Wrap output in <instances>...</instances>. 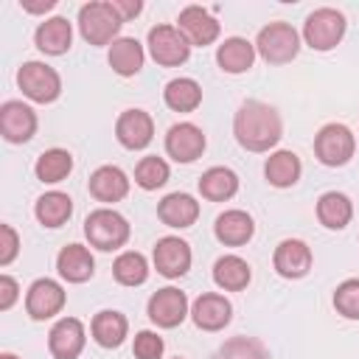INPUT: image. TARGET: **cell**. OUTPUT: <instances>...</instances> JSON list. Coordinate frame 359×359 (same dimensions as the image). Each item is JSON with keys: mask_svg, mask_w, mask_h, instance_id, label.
I'll use <instances>...</instances> for the list:
<instances>
[{"mask_svg": "<svg viewBox=\"0 0 359 359\" xmlns=\"http://www.w3.org/2000/svg\"><path fill=\"white\" fill-rule=\"evenodd\" d=\"M233 135L247 151H269L283 137V121L275 107L250 98L233 115Z\"/></svg>", "mask_w": 359, "mask_h": 359, "instance_id": "obj_1", "label": "cell"}, {"mask_svg": "<svg viewBox=\"0 0 359 359\" xmlns=\"http://www.w3.org/2000/svg\"><path fill=\"white\" fill-rule=\"evenodd\" d=\"M84 236L90 247L101 252H112L129 241V222L112 208H98L84 219Z\"/></svg>", "mask_w": 359, "mask_h": 359, "instance_id": "obj_2", "label": "cell"}, {"mask_svg": "<svg viewBox=\"0 0 359 359\" xmlns=\"http://www.w3.org/2000/svg\"><path fill=\"white\" fill-rule=\"evenodd\" d=\"M121 25L123 20L115 14L112 3L93 0L79 8V31L90 45H112L121 34Z\"/></svg>", "mask_w": 359, "mask_h": 359, "instance_id": "obj_3", "label": "cell"}, {"mask_svg": "<svg viewBox=\"0 0 359 359\" xmlns=\"http://www.w3.org/2000/svg\"><path fill=\"white\" fill-rule=\"evenodd\" d=\"M345 28H348L345 14L331 8V6H323V8H314L306 17V22H303V42L311 50L325 53V50H334L342 42Z\"/></svg>", "mask_w": 359, "mask_h": 359, "instance_id": "obj_4", "label": "cell"}, {"mask_svg": "<svg viewBox=\"0 0 359 359\" xmlns=\"http://www.w3.org/2000/svg\"><path fill=\"white\" fill-rule=\"evenodd\" d=\"M300 50V34L289 22H269L255 36V53L269 65H286Z\"/></svg>", "mask_w": 359, "mask_h": 359, "instance_id": "obj_5", "label": "cell"}, {"mask_svg": "<svg viewBox=\"0 0 359 359\" xmlns=\"http://www.w3.org/2000/svg\"><path fill=\"white\" fill-rule=\"evenodd\" d=\"M17 87L34 104H53L62 95V76L45 62H22L17 70Z\"/></svg>", "mask_w": 359, "mask_h": 359, "instance_id": "obj_6", "label": "cell"}, {"mask_svg": "<svg viewBox=\"0 0 359 359\" xmlns=\"http://www.w3.org/2000/svg\"><path fill=\"white\" fill-rule=\"evenodd\" d=\"M356 151V137L345 123H325L314 135V154L323 165L339 168L345 165Z\"/></svg>", "mask_w": 359, "mask_h": 359, "instance_id": "obj_7", "label": "cell"}, {"mask_svg": "<svg viewBox=\"0 0 359 359\" xmlns=\"http://www.w3.org/2000/svg\"><path fill=\"white\" fill-rule=\"evenodd\" d=\"M146 45H149L151 59L163 67H180L191 56V42L182 36L177 25H154L149 31Z\"/></svg>", "mask_w": 359, "mask_h": 359, "instance_id": "obj_8", "label": "cell"}, {"mask_svg": "<svg viewBox=\"0 0 359 359\" xmlns=\"http://www.w3.org/2000/svg\"><path fill=\"white\" fill-rule=\"evenodd\" d=\"M146 314H149V320H151L157 328H177V325H182V320L191 314L188 294H185L182 289H177V286H163V289H157V292L149 297Z\"/></svg>", "mask_w": 359, "mask_h": 359, "instance_id": "obj_9", "label": "cell"}, {"mask_svg": "<svg viewBox=\"0 0 359 359\" xmlns=\"http://www.w3.org/2000/svg\"><path fill=\"white\" fill-rule=\"evenodd\" d=\"M151 261H154V269L163 278H168V280L182 278L191 269V261H194L191 244L180 236H163V238H157V244L151 250Z\"/></svg>", "mask_w": 359, "mask_h": 359, "instance_id": "obj_10", "label": "cell"}, {"mask_svg": "<svg viewBox=\"0 0 359 359\" xmlns=\"http://www.w3.org/2000/svg\"><path fill=\"white\" fill-rule=\"evenodd\" d=\"M65 289L53 278H36L25 292V311L31 320H50L65 309Z\"/></svg>", "mask_w": 359, "mask_h": 359, "instance_id": "obj_11", "label": "cell"}, {"mask_svg": "<svg viewBox=\"0 0 359 359\" xmlns=\"http://www.w3.org/2000/svg\"><path fill=\"white\" fill-rule=\"evenodd\" d=\"M205 146V132L191 121H180L165 132V154L177 163H194L196 157H202Z\"/></svg>", "mask_w": 359, "mask_h": 359, "instance_id": "obj_12", "label": "cell"}, {"mask_svg": "<svg viewBox=\"0 0 359 359\" xmlns=\"http://www.w3.org/2000/svg\"><path fill=\"white\" fill-rule=\"evenodd\" d=\"M84 342H87V331L79 317H62L48 331V351L53 359H79Z\"/></svg>", "mask_w": 359, "mask_h": 359, "instance_id": "obj_13", "label": "cell"}, {"mask_svg": "<svg viewBox=\"0 0 359 359\" xmlns=\"http://www.w3.org/2000/svg\"><path fill=\"white\" fill-rule=\"evenodd\" d=\"M115 137L123 149L129 151H140L151 143L154 137V121L146 109H123L115 121Z\"/></svg>", "mask_w": 359, "mask_h": 359, "instance_id": "obj_14", "label": "cell"}, {"mask_svg": "<svg viewBox=\"0 0 359 359\" xmlns=\"http://www.w3.org/2000/svg\"><path fill=\"white\" fill-rule=\"evenodd\" d=\"M311 247L300 238H283L278 247H275V255H272V266L280 278L286 280H297V278H306L309 269H311Z\"/></svg>", "mask_w": 359, "mask_h": 359, "instance_id": "obj_15", "label": "cell"}, {"mask_svg": "<svg viewBox=\"0 0 359 359\" xmlns=\"http://www.w3.org/2000/svg\"><path fill=\"white\" fill-rule=\"evenodd\" d=\"M0 135L8 143H28L36 135V112L22 101H3V107H0Z\"/></svg>", "mask_w": 359, "mask_h": 359, "instance_id": "obj_16", "label": "cell"}, {"mask_svg": "<svg viewBox=\"0 0 359 359\" xmlns=\"http://www.w3.org/2000/svg\"><path fill=\"white\" fill-rule=\"evenodd\" d=\"M191 320L202 331H222L233 320V303L219 292H205L191 303Z\"/></svg>", "mask_w": 359, "mask_h": 359, "instance_id": "obj_17", "label": "cell"}, {"mask_svg": "<svg viewBox=\"0 0 359 359\" xmlns=\"http://www.w3.org/2000/svg\"><path fill=\"white\" fill-rule=\"evenodd\" d=\"M177 28L191 42V48H205V45L216 42V36H219L216 17L202 6H185L177 17Z\"/></svg>", "mask_w": 359, "mask_h": 359, "instance_id": "obj_18", "label": "cell"}, {"mask_svg": "<svg viewBox=\"0 0 359 359\" xmlns=\"http://www.w3.org/2000/svg\"><path fill=\"white\" fill-rule=\"evenodd\" d=\"M87 188H90V196L93 199H98L104 205H112V202H121L129 194V177L118 165H98L90 174Z\"/></svg>", "mask_w": 359, "mask_h": 359, "instance_id": "obj_19", "label": "cell"}, {"mask_svg": "<svg viewBox=\"0 0 359 359\" xmlns=\"http://www.w3.org/2000/svg\"><path fill=\"white\" fill-rule=\"evenodd\" d=\"M157 219L165 224V227H174V230H185L191 227L196 219H199V202L185 194V191H174L168 196L160 199L157 205Z\"/></svg>", "mask_w": 359, "mask_h": 359, "instance_id": "obj_20", "label": "cell"}, {"mask_svg": "<svg viewBox=\"0 0 359 359\" xmlns=\"http://www.w3.org/2000/svg\"><path fill=\"white\" fill-rule=\"evenodd\" d=\"M34 42L45 56H62L73 45V25L67 22V17H48L36 25Z\"/></svg>", "mask_w": 359, "mask_h": 359, "instance_id": "obj_21", "label": "cell"}, {"mask_svg": "<svg viewBox=\"0 0 359 359\" xmlns=\"http://www.w3.org/2000/svg\"><path fill=\"white\" fill-rule=\"evenodd\" d=\"M213 236L224 244V247H241L247 244L252 236H255V222L247 210H224L216 216V224H213Z\"/></svg>", "mask_w": 359, "mask_h": 359, "instance_id": "obj_22", "label": "cell"}, {"mask_svg": "<svg viewBox=\"0 0 359 359\" xmlns=\"http://www.w3.org/2000/svg\"><path fill=\"white\" fill-rule=\"evenodd\" d=\"M56 269L67 283H84L95 272V258L84 244H67L56 255Z\"/></svg>", "mask_w": 359, "mask_h": 359, "instance_id": "obj_23", "label": "cell"}, {"mask_svg": "<svg viewBox=\"0 0 359 359\" xmlns=\"http://www.w3.org/2000/svg\"><path fill=\"white\" fill-rule=\"evenodd\" d=\"M216 62L224 73L230 76H238V73H247L255 62V45L247 42L244 36H227L219 48H216Z\"/></svg>", "mask_w": 359, "mask_h": 359, "instance_id": "obj_24", "label": "cell"}, {"mask_svg": "<svg viewBox=\"0 0 359 359\" xmlns=\"http://www.w3.org/2000/svg\"><path fill=\"white\" fill-rule=\"evenodd\" d=\"M107 59H109V67H112L118 76L129 79V76L140 73V67H143V62H146V50H143V45H140L135 36H118V39L109 45Z\"/></svg>", "mask_w": 359, "mask_h": 359, "instance_id": "obj_25", "label": "cell"}, {"mask_svg": "<svg viewBox=\"0 0 359 359\" xmlns=\"http://www.w3.org/2000/svg\"><path fill=\"white\" fill-rule=\"evenodd\" d=\"M300 174H303V163H300V157H297L294 151H289V149L272 151V154L266 157V163H264V177H266V182L275 185V188H292V185L300 180Z\"/></svg>", "mask_w": 359, "mask_h": 359, "instance_id": "obj_26", "label": "cell"}, {"mask_svg": "<svg viewBox=\"0 0 359 359\" xmlns=\"http://www.w3.org/2000/svg\"><path fill=\"white\" fill-rule=\"evenodd\" d=\"M90 334L101 348H121L129 334V320L115 309H104L93 317Z\"/></svg>", "mask_w": 359, "mask_h": 359, "instance_id": "obj_27", "label": "cell"}, {"mask_svg": "<svg viewBox=\"0 0 359 359\" xmlns=\"http://www.w3.org/2000/svg\"><path fill=\"white\" fill-rule=\"evenodd\" d=\"M199 194L208 202H227L238 194V174L227 165H210L199 177Z\"/></svg>", "mask_w": 359, "mask_h": 359, "instance_id": "obj_28", "label": "cell"}, {"mask_svg": "<svg viewBox=\"0 0 359 359\" xmlns=\"http://www.w3.org/2000/svg\"><path fill=\"white\" fill-rule=\"evenodd\" d=\"M351 216H353V202L342 191H325L317 199V219L323 227L342 230V227H348Z\"/></svg>", "mask_w": 359, "mask_h": 359, "instance_id": "obj_29", "label": "cell"}, {"mask_svg": "<svg viewBox=\"0 0 359 359\" xmlns=\"http://www.w3.org/2000/svg\"><path fill=\"white\" fill-rule=\"evenodd\" d=\"M250 278H252L250 264L241 255H222L213 264V283L219 289H224V292H241V289H247Z\"/></svg>", "mask_w": 359, "mask_h": 359, "instance_id": "obj_30", "label": "cell"}, {"mask_svg": "<svg viewBox=\"0 0 359 359\" xmlns=\"http://www.w3.org/2000/svg\"><path fill=\"white\" fill-rule=\"evenodd\" d=\"M73 213V199L62 191H48L36 199L34 205V216L42 227H62Z\"/></svg>", "mask_w": 359, "mask_h": 359, "instance_id": "obj_31", "label": "cell"}, {"mask_svg": "<svg viewBox=\"0 0 359 359\" xmlns=\"http://www.w3.org/2000/svg\"><path fill=\"white\" fill-rule=\"evenodd\" d=\"M163 101L174 112H194L202 104V87L188 76L171 79L165 84V90H163Z\"/></svg>", "mask_w": 359, "mask_h": 359, "instance_id": "obj_32", "label": "cell"}, {"mask_svg": "<svg viewBox=\"0 0 359 359\" xmlns=\"http://www.w3.org/2000/svg\"><path fill=\"white\" fill-rule=\"evenodd\" d=\"M70 171H73V157L67 149H48L36 157V165H34L36 180L45 185H56V182L67 180Z\"/></svg>", "mask_w": 359, "mask_h": 359, "instance_id": "obj_33", "label": "cell"}, {"mask_svg": "<svg viewBox=\"0 0 359 359\" xmlns=\"http://www.w3.org/2000/svg\"><path fill=\"white\" fill-rule=\"evenodd\" d=\"M112 275L121 286H143L146 278H149V261L143 252L137 250H126L115 258L112 264Z\"/></svg>", "mask_w": 359, "mask_h": 359, "instance_id": "obj_34", "label": "cell"}, {"mask_svg": "<svg viewBox=\"0 0 359 359\" xmlns=\"http://www.w3.org/2000/svg\"><path fill=\"white\" fill-rule=\"evenodd\" d=\"M168 177H171V168H168V163H165L163 157H157V154H146V157H140V163L135 165V182H137L143 191H157V188H163V185L168 182Z\"/></svg>", "mask_w": 359, "mask_h": 359, "instance_id": "obj_35", "label": "cell"}, {"mask_svg": "<svg viewBox=\"0 0 359 359\" xmlns=\"http://www.w3.org/2000/svg\"><path fill=\"white\" fill-rule=\"evenodd\" d=\"M213 359H269L266 345L255 337H233L219 345Z\"/></svg>", "mask_w": 359, "mask_h": 359, "instance_id": "obj_36", "label": "cell"}, {"mask_svg": "<svg viewBox=\"0 0 359 359\" xmlns=\"http://www.w3.org/2000/svg\"><path fill=\"white\" fill-rule=\"evenodd\" d=\"M334 309L345 320H359V278H348L334 289Z\"/></svg>", "mask_w": 359, "mask_h": 359, "instance_id": "obj_37", "label": "cell"}, {"mask_svg": "<svg viewBox=\"0 0 359 359\" xmlns=\"http://www.w3.org/2000/svg\"><path fill=\"white\" fill-rule=\"evenodd\" d=\"M163 351H165V342H163V337L157 331L143 328V331L135 334V342H132L135 359H160Z\"/></svg>", "mask_w": 359, "mask_h": 359, "instance_id": "obj_38", "label": "cell"}, {"mask_svg": "<svg viewBox=\"0 0 359 359\" xmlns=\"http://www.w3.org/2000/svg\"><path fill=\"white\" fill-rule=\"evenodd\" d=\"M20 252V236L11 224H0V266H8Z\"/></svg>", "mask_w": 359, "mask_h": 359, "instance_id": "obj_39", "label": "cell"}, {"mask_svg": "<svg viewBox=\"0 0 359 359\" xmlns=\"http://www.w3.org/2000/svg\"><path fill=\"white\" fill-rule=\"evenodd\" d=\"M20 297V286L11 275H0V311H8Z\"/></svg>", "mask_w": 359, "mask_h": 359, "instance_id": "obj_40", "label": "cell"}, {"mask_svg": "<svg viewBox=\"0 0 359 359\" xmlns=\"http://www.w3.org/2000/svg\"><path fill=\"white\" fill-rule=\"evenodd\" d=\"M112 3V8H115V14L126 22V20H135L140 11H143V3L140 0H109Z\"/></svg>", "mask_w": 359, "mask_h": 359, "instance_id": "obj_41", "label": "cell"}, {"mask_svg": "<svg viewBox=\"0 0 359 359\" xmlns=\"http://www.w3.org/2000/svg\"><path fill=\"white\" fill-rule=\"evenodd\" d=\"M20 6L28 14H48L50 8H56V0H20Z\"/></svg>", "mask_w": 359, "mask_h": 359, "instance_id": "obj_42", "label": "cell"}, {"mask_svg": "<svg viewBox=\"0 0 359 359\" xmlns=\"http://www.w3.org/2000/svg\"><path fill=\"white\" fill-rule=\"evenodd\" d=\"M0 359H20V356H14V353H0Z\"/></svg>", "mask_w": 359, "mask_h": 359, "instance_id": "obj_43", "label": "cell"}, {"mask_svg": "<svg viewBox=\"0 0 359 359\" xmlns=\"http://www.w3.org/2000/svg\"><path fill=\"white\" fill-rule=\"evenodd\" d=\"M174 359H182V356H174Z\"/></svg>", "mask_w": 359, "mask_h": 359, "instance_id": "obj_44", "label": "cell"}]
</instances>
